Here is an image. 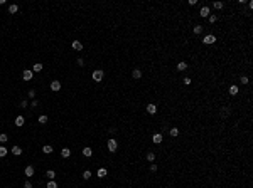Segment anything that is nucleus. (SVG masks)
Wrapping results in <instances>:
<instances>
[{
  "mask_svg": "<svg viewBox=\"0 0 253 188\" xmlns=\"http://www.w3.org/2000/svg\"><path fill=\"white\" fill-rule=\"evenodd\" d=\"M91 77H93V81H95V82H101V81H103V77H105V72H103L101 69H96V71H93Z\"/></svg>",
  "mask_w": 253,
  "mask_h": 188,
  "instance_id": "nucleus-1",
  "label": "nucleus"
},
{
  "mask_svg": "<svg viewBox=\"0 0 253 188\" xmlns=\"http://www.w3.org/2000/svg\"><path fill=\"white\" fill-rule=\"evenodd\" d=\"M202 42L204 44H208V45H211V44H214L216 42V35H213V34H208L204 39H202Z\"/></svg>",
  "mask_w": 253,
  "mask_h": 188,
  "instance_id": "nucleus-2",
  "label": "nucleus"
},
{
  "mask_svg": "<svg viewBox=\"0 0 253 188\" xmlns=\"http://www.w3.org/2000/svg\"><path fill=\"white\" fill-rule=\"evenodd\" d=\"M116 148H118V143H116L115 140H108V151L110 153H115Z\"/></svg>",
  "mask_w": 253,
  "mask_h": 188,
  "instance_id": "nucleus-3",
  "label": "nucleus"
},
{
  "mask_svg": "<svg viewBox=\"0 0 253 188\" xmlns=\"http://www.w3.org/2000/svg\"><path fill=\"white\" fill-rule=\"evenodd\" d=\"M32 76H34V72H32V71H29V69H26V71L22 72V79H24V81H30Z\"/></svg>",
  "mask_w": 253,
  "mask_h": 188,
  "instance_id": "nucleus-4",
  "label": "nucleus"
},
{
  "mask_svg": "<svg viewBox=\"0 0 253 188\" xmlns=\"http://www.w3.org/2000/svg\"><path fill=\"white\" fill-rule=\"evenodd\" d=\"M59 89H61V82H59V81H52L51 82V91L56 93V91H59Z\"/></svg>",
  "mask_w": 253,
  "mask_h": 188,
  "instance_id": "nucleus-5",
  "label": "nucleus"
},
{
  "mask_svg": "<svg viewBox=\"0 0 253 188\" xmlns=\"http://www.w3.org/2000/svg\"><path fill=\"white\" fill-rule=\"evenodd\" d=\"M152 141H154L155 144H160V143H162V134H160V133H155L154 136H152Z\"/></svg>",
  "mask_w": 253,
  "mask_h": 188,
  "instance_id": "nucleus-6",
  "label": "nucleus"
},
{
  "mask_svg": "<svg viewBox=\"0 0 253 188\" xmlns=\"http://www.w3.org/2000/svg\"><path fill=\"white\" fill-rule=\"evenodd\" d=\"M24 173H26L27 176H34V166H32V165H27L26 170H24Z\"/></svg>",
  "mask_w": 253,
  "mask_h": 188,
  "instance_id": "nucleus-7",
  "label": "nucleus"
},
{
  "mask_svg": "<svg viewBox=\"0 0 253 188\" xmlns=\"http://www.w3.org/2000/svg\"><path fill=\"white\" fill-rule=\"evenodd\" d=\"M199 15H201V17H209V7H201Z\"/></svg>",
  "mask_w": 253,
  "mask_h": 188,
  "instance_id": "nucleus-8",
  "label": "nucleus"
},
{
  "mask_svg": "<svg viewBox=\"0 0 253 188\" xmlns=\"http://www.w3.org/2000/svg\"><path fill=\"white\" fill-rule=\"evenodd\" d=\"M147 113H149V114H155V113H157V106H155V104H149L147 106Z\"/></svg>",
  "mask_w": 253,
  "mask_h": 188,
  "instance_id": "nucleus-9",
  "label": "nucleus"
},
{
  "mask_svg": "<svg viewBox=\"0 0 253 188\" xmlns=\"http://www.w3.org/2000/svg\"><path fill=\"white\" fill-rule=\"evenodd\" d=\"M106 175H108L106 168H100V170H98V173H96V176H98V178H105Z\"/></svg>",
  "mask_w": 253,
  "mask_h": 188,
  "instance_id": "nucleus-10",
  "label": "nucleus"
},
{
  "mask_svg": "<svg viewBox=\"0 0 253 188\" xmlns=\"http://www.w3.org/2000/svg\"><path fill=\"white\" fill-rule=\"evenodd\" d=\"M61 156L63 158H69L71 156V150H69V148H63V150H61Z\"/></svg>",
  "mask_w": 253,
  "mask_h": 188,
  "instance_id": "nucleus-11",
  "label": "nucleus"
},
{
  "mask_svg": "<svg viewBox=\"0 0 253 188\" xmlns=\"http://www.w3.org/2000/svg\"><path fill=\"white\" fill-rule=\"evenodd\" d=\"M73 49L74 51H81V49H83V44H81L79 40H73Z\"/></svg>",
  "mask_w": 253,
  "mask_h": 188,
  "instance_id": "nucleus-12",
  "label": "nucleus"
},
{
  "mask_svg": "<svg viewBox=\"0 0 253 188\" xmlns=\"http://www.w3.org/2000/svg\"><path fill=\"white\" fill-rule=\"evenodd\" d=\"M24 123H26L24 116H17L15 118V126H24Z\"/></svg>",
  "mask_w": 253,
  "mask_h": 188,
  "instance_id": "nucleus-13",
  "label": "nucleus"
},
{
  "mask_svg": "<svg viewBox=\"0 0 253 188\" xmlns=\"http://www.w3.org/2000/svg\"><path fill=\"white\" fill-rule=\"evenodd\" d=\"M41 71H42V64L41 62H37V64L32 66V72H41Z\"/></svg>",
  "mask_w": 253,
  "mask_h": 188,
  "instance_id": "nucleus-14",
  "label": "nucleus"
},
{
  "mask_svg": "<svg viewBox=\"0 0 253 188\" xmlns=\"http://www.w3.org/2000/svg\"><path fill=\"white\" fill-rule=\"evenodd\" d=\"M132 76H133V79H140V77H142V71L140 69H133Z\"/></svg>",
  "mask_w": 253,
  "mask_h": 188,
  "instance_id": "nucleus-15",
  "label": "nucleus"
},
{
  "mask_svg": "<svg viewBox=\"0 0 253 188\" xmlns=\"http://www.w3.org/2000/svg\"><path fill=\"white\" fill-rule=\"evenodd\" d=\"M186 69H187V62L181 61L179 64H177V71H186Z\"/></svg>",
  "mask_w": 253,
  "mask_h": 188,
  "instance_id": "nucleus-16",
  "label": "nucleus"
},
{
  "mask_svg": "<svg viewBox=\"0 0 253 188\" xmlns=\"http://www.w3.org/2000/svg\"><path fill=\"white\" fill-rule=\"evenodd\" d=\"M52 150H54V148L51 146V144H46V146H42V151H44L46 155H49V153H52Z\"/></svg>",
  "mask_w": 253,
  "mask_h": 188,
  "instance_id": "nucleus-17",
  "label": "nucleus"
},
{
  "mask_svg": "<svg viewBox=\"0 0 253 188\" xmlns=\"http://www.w3.org/2000/svg\"><path fill=\"white\" fill-rule=\"evenodd\" d=\"M12 153L15 155V156H19V155H22V148H19V146H14V148H12Z\"/></svg>",
  "mask_w": 253,
  "mask_h": 188,
  "instance_id": "nucleus-18",
  "label": "nucleus"
},
{
  "mask_svg": "<svg viewBox=\"0 0 253 188\" xmlns=\"http://www.w3.org/2000/svg\"><path fill=\"white\" fill-rule=\"evenodd\" d=\"M46 176H47L49 180H54V176H56L54 170H47V171H46Z\"/></svg>",
  "mask_w": 253,
  "mask_h": 188,
  "instance_id": "nucleus-19",
  "label": "nucleus"
},
{
  "mask_svg": "<svg viewBox=\"0 0 253 188\" xmlns=\"http://www.w3.org/2000/svg\"><path fill=\"white\" fill-rule=\"evenodd\" d=\"M83 155L84 156H91V155H93V150H91V148H83Z\"/></svg>",
  "mask_w": 253,
  "mask_h": 188,
  "instance_id": "nucleus-20",
  "label": "nucleus"
},
{
  "mask_svg": "<svg viewBox=\"0 0 253 188\" xmlns=\"http://www.w3.org/2000/svg\"><path fill=\"white\" fill-rule=\"evenodd\" d=\"M213 7H214L216 10L223 9V2H219V0H214V2H213Z\"/></svg>",
  "mask_w": 253,
  "mask_h": 188,
  "instance_id": "nucleus-21",
  "label": "nucleus"
},
{
  "mask_svg": "<svg viewBox=\"0 0 253 188\" xmlns=\"http://www.w3.org/2000/svg\"><path fill=\"white\" fill-rule=\"evenodd\" d=\"M17 10H19V7H17L15 3H12V5H9V13H15Z\"/></svg>",
  "mask_w": 253,
  "mask_h": 188,
  "instance_id": "nucleus-22",
  "label": "nucleus"
},
{
  "mask_svg": "<svg viewBox=\"0 0 253 188\" xmlns=\"http://www.w3.org/2000/svg\"><path fill=\"white\" fill-rule=\"evenodd\" d=\"M230 113H231V109H230V108H223V109H221V116H223V118L230 116Z\"/></svg>",
  "mask_w": 253,
  "mask_h": 188,
  "instance_id": "nucleus-23",
  "label": "nucleus"
},
{
  "mask_svg": "<svg viewBox=\"0 0 253 188\" xmlns=\"http://www.w3.org/2000/svg\"><path fill=\"white\" fill-rule=\"evenodd\" d=\"M230 94L231 96H236L238 94V86H230Z\"/></svg>",
  "mask_w": 253,
  "mask_h": 188,
  "instance_id": "nucleus-24",
  "label": "nucleus"
},
{
  "mask_svg": "<svg viewBox=\"0 0 253 188\" xmlns=\"http://www.w3.org/2000/svg\"><path fill=\"white\" fill-rule=\"evenodd\" d=\"M208 19H209V24H214L216 20H218V17H216V13H209Z\"/></svg>",
  "mask_w": 253,
  "mask_h": 188,
  "instance_id": "nucleus-25",
  "label": "nucleus"
},
{
  "mask_svg": "<svg viewBox=\"0 0 253 188\" xmlns=\"http://www.w3.org/2000/svg\"><path fill=\"white\" fill-rule=\"evenodd\" d=\"M169 134H170V136H172V138H176L177 134H179V129H177V128H172V129L169 131Z\"/></svg>",
  "mask_w": 253,
  "mask_h": 188,
  "instance_id": "nucleus-26",
  "label": "nucleus"
},
{
  "mask_svg": "<svg viewBox=\"0 0 253 188\" xmlns=\"http://www.w3.org/2000/svg\"><path fill=\"white\" fill-rule=\"evenodd\" d=\"M91 175H93V173H91L90 170H86V171H83V178H84V180H90V178H91Z\"/></svg>",
  "mask_w": 253,
  "mask_h": 188,
  "instance_id": "nucleus-27",
  "label": "nucleus"
},
{
  "mask_svg": "<svg viewBox=\"0 0 253 188\" xmlns=\"http://www.w3.org/2000/svg\"><path fill=\"white\" fill-rule=\"evenodd\" d=\"M39 123H41V124H46V123H47V116H46V114L39 116Z\"/></svg>",
  "mask_w": 253,
  "mask_h": 188,
  "instance_id": "nucleus-28",
  "label": "nucleus"
},
{
  "mask_svg": "<svg viewBox=\"0 0 253 188\" xmlns=\"http://www.w3.org/2000/svg\"><path fill=\"white\" fill-rule=\"evenodd\" d=\"M202 29H204L202 25H194V34H201Z\"/></svg>",
  "mask_w": 253,
  "mask_h": 188,
  "instance_id": "nucleus-29",
  "label": "nucleus"
},
{
  "mask_svg": "<svg viewBox=\"0 0 253 188\" xmlns=\"http://www.w3.org/2000/svg\"><path fill=\"white\" fill-rule=\"evenodd\" d=\"M9 141V136L7 134H0V143H7Z\"/></svg>",
  "mask_w": 253,
  "mask_h": 188,
  "instance_id": "nucleus-30",
  "label": "nucleus"
},
{
  "mask_svg": "<svg viewBox=\"0 0 253 188\" xmlns=\"http://www.w3.org/2000/svg\"><path fill=\"white\" fill-rule=\"evenodd\" d=\"M47 188H58V183H56L54 180H51V182L47 183Z\"/></svg>",
  "mask_w": 253,
  "mask_h": 188,
  "instance_id": "nucleus-31",
  "label": "nucleus"
},
{
  "mask_svg": "<svg viewBox=\"0 0 253 188\" xmlns=\"http://www.w3.org/2000/svg\"><path fill=\"white\" fill-rule=\"evenodd\" d=\"M7 155V148H3V146H0V158H3Z\"/></svg>",
  "mask_w": 253,
  "mask_h": 188,
  "instance_id": "nucleus-32",
  "label": "nucleus"
},
{
  "mask_svg": "<svg viewBox=\"0 0 253 188\" xmlns=\"http://www.w3.org/2000/svg\"><path fill=\"white\" fill-rule=\"evenodd\" d=\"M154 159H155L154 153H147V161H154Z\"/></svg>",
  "mask_w": 253,
  "mask_h": 188,
  "instance_id": "nucleus-33",
  "label": "nucleus"
},
{
  "mask_svg": "<svg viewBox=\"0 0 253 188\" xmlns=\"http://www.w3.org/2000/svg\"><path fill=\"white\" fill-rule=\"evenodd\" d=\"M248 82H250V81H248V77H246V76L241 77V84H248Z\"/></svg>",
  "mask_w": 253,
  "mask_h": 188,
  "instance_id": "nucleus-34",
  "label": "nucleus"
},
{
  "mask_svg": "<svg viewBox=\"0 0 253 188\" xmlns=\"http://www.w3.org/2000/svg\"><path fill=\"white\" fill-rule=\"evenodd\" d=\"M27 96H29V98H34V96H35V91H34V89H30V91H29V94H27Z\"/></svg>",
  "mask_w": 253,
  "mask_h": 188,
  "instance_id": "nucleus-35",
  "label": "nucleus"
},
{
  "mask_svg": "<svg viewBox=\"0 0 253 188\" xmlns=\"http://www.w3.org/2000/svg\"><path fill=\"white\" fill-rule=\"evenodd\" d=\"M184 84H186V86H189V84H191V79H189V77H184Z\"/></svg>",
  "mask_w": 253,
  "mask_h": 188,
  "instance_id": "nucleus-36",
  "label": "nucleus"
},
{
  "mask_svg": "<svg viewBox=\"0 0 253 188\" xmlns=\"http://www.w3.org/2000/svg\"><path fill=\"white\" fill-rule=\"evenodd\" d=\"M24 188H32V183L30 182H26V183H24Z\"/></svg>",
  "mask_w": 253,
  "mask_h": 188,
  "instance_id": "nucleus-37",
  "label": "nucleus"
},
{
  "mask_svg": "<svg viewBox=\"0 0 253 188\" xmlns=\"http://www.w3.org/2000/svg\"><path fill=\"white\" fill-rule=\"evenodd\" d=\"M150 171H157V165H150Z\"/></svg>",
  "mask_w": 253,
  "mask_h": 188,
  "instance_id": "nucleus-38",
  "label": "nucleus"
},
{
  "mask_svg": "<svg viewBox=\"0 0 253 188\" xmlns=\"http://www.w3.org/2000/svg\"><path fill=\"white\" fill-rule=\"evenodd\" d=\"M3 3H5V0H0V5H3Z\"/></svg>",
  "mask_w": 253,
  "mask_h": 188,
  "instance_id": "nucleus-39",
  "label": "nucleus"
}]
</instances>
